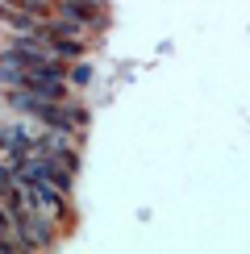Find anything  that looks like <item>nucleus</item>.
Instances as JSON below:
<instances>
[{
	"label": "nucleus",
	"mask_w": 250,
	"mask_h": 254,
	"mask_svg": "<svg viewBox=\"0 0 250 254\" xmlns=\"http://www.w3.org/2000/svg\"><path fill=\"white\" fill-rule=\"evenodd\" d=\"M4 100L13 113H25L34 117L38 125H50L59 133H71V137H83L88 129V109L79 100H42L34 92H21V88H4Z\"/></svg>",
	"instance_id": "obj_1"
},
{
	"label": "nucleus",
	"mask_w": 250,
	"mask_h": 254,
	"mask_svg": "<svg viewBox=\"0 0 250 254\" xmlns=\"http://www.w3.org/2000/svg\"><path fill=\"white\" fill-rule=\"evenodd\" d=\"M55 13L79 21L83 29H104L109 25V4L104 0H55Z\"/></svg>",
	"instance_id": "obj_2"
},
{
	"label": "nucleus",
	"mask_w": 250,
	"mask_h": 254,
	"mask_svg": "<svg viewBox=\"0 0 250 254\" xmlns=\"http://www.w3.org/2000/svg\"><path fill=\"white\" fill-rule=\"evenodd\" d=\"M92 79H96V75H92L88 63H71V67H67V83H71V88H92Z\"/></svg>",
	"instance_id": "obj_3"
},
{
	"label": "nucleus",
	"mask_w": 250,
	"mask_h": 254,
	"mask_svg": "<svg viewBox=\"0 0 250 254\" xmlns=\"http://www.w3.org/2000/svg\"><path fill=\"white\" fill-rule=\"evenodd\" d=\"M0 238H17L13 234V221H8V213H4V204H0Z\"/></svg>",
	"instance_id": "obj_4"
}]
</instances>
